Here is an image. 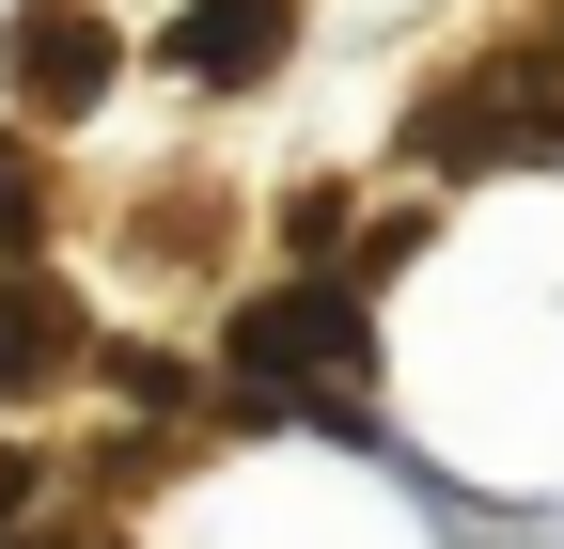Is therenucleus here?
Wrapping results in <instances>:
<instances>
[{
	"label": "nucleus",
	"mask_w": 564,
	"mask_h": 549,
	"mask_svg": "<svg viewBox=\"0 0 564 549\" xmlns=\"http://www.w3.org/2000/svg\"><path fill=\"white\" fill-rule=\"evenodd\" d=\"M423 173H564V47H502L408 110Z\"/></svg>",
	"instance_id": "obj_2"
},
{
	"label": "nucleus",
	"mask_w": 564,
	"mask_h": 549,
	"mask_svg": "<svg viewBox=\"0 0 564 549\" xmlns=\"http://www.w3.org/2000/svg\"><path fill=\"white\" fill-rule=\"evenodd\" d=\"M17 95L32 110H95L110 95V17H95V0H32V17H17Z\"/></svg>",
	"instance_id": "obj_4"
},
{
	"label": "nucleus",
	"mask_w": 564,
	"mask_h": 549,
	"mask_svg": "<svg viewBox=\"0 0 564 549\" xmlns=\"http://www.w3.org/2000/svg\"><path fill=\"white\" fill-rule=\"evenodd\" d=\"M79 362V314H63V283H0V392H32Z\"/></svg>",
	"instance_id": "obj_5"
},
{
	"label": "nucleus",
	"mask_w": 564,
	"mask_h": 549,
	"mask_svg": "<svg viewBox=\"0 0 564 549\" xmlns=\"http://www.w3.org/2000/svg\"><path fill=\"white\" fill-rule=\"evenodd\" d=\"M17 220H32V158L0 142V236H17Z\"/></svg>",
	"instance_id": "obj_6"
},
{
	"label": "nucleus",
	"mask_w": 564,
	"mask_h": 549,
	"mask_svg": "<svg viewBox=\"0 0 564 549\" xmlns=\"http://www.w3.org/2000/svg\"><path fill=\"white\" fill-rule=\"evenodd\" d=\"M282 32H299V0H188V17L158 32V63H173V79H267V63H282Z\"/></svg>",
	"instance_id": "obj_3"
},
{
	"label": "nucleus",
	"mask_w": 564,
	"mask_h": 549,
	"mask_svg": "<svg viewBox=\"0 0 564 549\" xmlns=\"http://www.w3.org/2000/svg\"><path fill=\"white\" fill-rule=\"evenodd\" d=\"M361 362H377L361 283H282L236 314V408L251 424H361Z\"/></svg>",
	"instance_id": "obj_1"
}]
</instances>
